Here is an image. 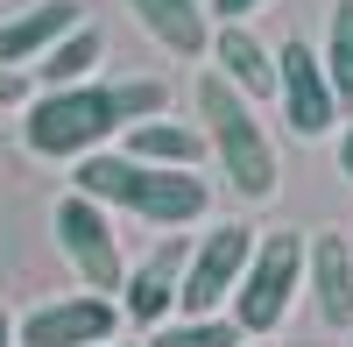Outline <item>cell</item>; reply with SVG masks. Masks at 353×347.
I'll return each instance as SVG.
<instances>
[{"instance_id":"obj_1","label":"cell","mask_w":353,"mask_h":347,"mask_svg":"<svg viewBox=\"0 0 353 347\" xmlns=\"http://www.w3.org/2000/svg\"><path fill=\"white\" fill-rule=\"evenodd\" d=\"M71 191L99 198L106 213H134L149 227H191L212 206V185L198 170H163V163H134L128 149H92L71 163Z\"/></svg>"},{"instance_id":"obj_8","label":"cell","mask_w":353,"mask_h":347,"mask_svg":"<svg viewBox=\"0 0 353 347\" xmlns=\"http://www.w3.org/2000/svg\"><path fill=\"white\" fill-rule=\"evenodd\" d=\"M121 298H99V291H71V298H50L36 305L28 319L14 326L21 347H99V340H121Z\"/></svg>"},{"instance_id":"obj_18","label":"cell","mask_w":353,"mask_h":347,"mask_svg":"<svg viewBox=\"0 0 353 347\" xmlns=\"http://www.w3.org/2000/svg\"><path fill=\"white\" fill-rule=\"evenodd\" d=\"M113 106H121V121H156V113H170V85L163 78H121L113 85Z\"/></svg>"},{"instance_id":"obj_2","label":"cell","mask_w":353,"mask_h":347,"mask_svg":"<svg viewBox=\"0 0 353 347\" xmlns=\"http://www.w3.org/2000/svg\"><path fill=\"white\" fill-rule=\"evenodd\" d=\"M198 121H205V149L219 156L226 185L241 191L248 206L276 198L283 163H276V142H269V128H261V106H254V100H241L219 71H205V78H198Z\"/></svg>"},{"instance_id":"obj_11","label":"cell","mask_w":353,"mask_h":347,"mask_svg":"<svg viewBox=\"0 0 353 347\" xmlns=\"http://www.w3.org/2000/svg\"><path fill=\"white\" fill-rule=\"evenodd\" d=\"M205 57H212V71H219L241 100H254V106H261V100H276V50H261L248 21H219Z\"/></svg>"},{"instance_id":"obj_16","label":"cell","mask_w":353,"mask_h":347,"mask_svg":"<svg viewBox=\"0 0 353 347\" xmlns=\"http://www.w3.org/2000/svg\"><path fill=\"white\" fill-rule=\"evenodd\" d=\"M248 333L233 319H170L156 333H141V347H241Z\"/></svg>"},{"instance_id":"obj_13","label":"cell","mask_w":353,"mask_h":347,"mask_svg":"<svg viewBox=\"0 0 353 347\" xmlns=\"http://www.w3.org/2000/svg\"><path fill=\"white\" fill-rule=\"evenodd\" d=\"M121 149H128L134 163H163V170H198L205 156H212V149H205V128H191V121H170V113L121 128Z\"/></svg>"},{"instance_id":"obj_19","label":"cell","mask_w":353,"mask_h":347,"mask_svg":"<svg viewBox=\"0 0 353 347\" xmlns=\"http://www.w3.org/2000/svg\"><path fill=\"white\" fill-rule=\"evenodd\" d=\"M14 106H28V71L0 64V113H14Z\"/></svg>"},{"instance_id":"obj_5","label":"cell","mask_w":353,"mask_h":347,"mask_svg":"<svg viewBox=\"0 0 353 347\" xmlns=\"http://www.w3.org/2000/svg\"><path fill=\"white\" fill-rule=\"evenodd\" d=\"M254 241H261V234H254V227H241V220L205 227V241L191 248V263H184L176 319H219V305H233V291H241V276H248Z\"/></svg>"},{"instance_id":"obj_12","label":"cell","mask_w":353,"mask_h":347,"mask_svg":"<svg viewBox=\"0 0 353 347\" xmlns=\"http://www.w3.org/2000/svg\"><path fill=\"white\" fill-rule=\"evenodd\" d=\"M128 8L170 57H205L212 50V8L205 0H128Z\"/></svg>"},{"instance_id":"obj_14","label":"cell","mask_w":353,"mask_h":347,"mask_svg":"<svg viewBox=\"0 0 353 347\" xmlns=\"http://www.w3.org/2000/svg\"><path fill=\"white\" fill-rule=\"evenodd\" d=\"M85 15H78V0H43V8H21L14 21H0V64H36V57L57 43V36H71Z\"/></svg>"},{"instance_id":"obj_4","label":"cell","mask_w":353,"mask_h":347,"mask_svg":"<svg viewBox=\"0 0 353 347\" xmlns=\"http://www.w3.org/2000/svg\"><path fill=\"white\" fill-rule=\"evenodd\" d=\"M304 263H311V234H297V227L254 241L248 276H241V291H233V326H241L248 340H269L290 319V305H297V291H304Z\"/></svg>"},{"instance_id":"obj_23","label":"cell","mask_w":353,"mask_h":347,"mask_svg":"<svg viewBox=\"0 0 353 347\" xmlns=\"http://www.w3.org/2000/svg\"><path fill=\"white\" fill-rule=\"evenodd\" d=\"M99 347H134V340H99Z\"/></svg>"},{"instance_id":"obj_22","label":"cell","mask_w":353,"mask_h":347,"mask_svg":"<svg viewBox=\"0 0 353 347\" xmlns=\"http://www.w3.org/2000/svg\"><path fill=\"white\" fill-rule=\"evenodd\" d=\"M0 347H21V340H14V319H8V305H0Z\"/></svg>"},{"instance_id":"obj_24","label":"cell","mask_w":353,"mask_h":347,"mask_svg":"<svg viewBox=\"0 0 353 347\" xmlns=\"http://www.w3.org/2000/svg\"><path fill=\"white\" fill-rule=\"evenodd\" d=\"M241 347H261V340H241Z\"/></svg>"},{"instance_id":"obj_20","label":"cell","mask_w":353,"mask_h":347,"mask_svg":"<svg viewBox=\"0 0 353 347\" xmlns=\"http://www.w3.org/2000/svg\"><path fill=\"white\" fill-rule=\"evenodd\" d=\"M339 178L353 185V106H346V121H339Z\"/></svg>"},{"instance_id":"obj_17","label":"cell","mask_w":353,"mask_h":347,"mask_svg":"<svg viewBox=\"0 0 353 347\" xmlns=\"http://www.w3.org/2000/svg\"><path fill=\"white\" fill-rule=\"evenodd\" d=\"M325 78H332L339 106H353V0L332 8V28H325Z\"/></svg>"},{"instance_id":"obj_9","label":"cell","mask_w":353,"mask_h":347,"mask_svg":"<svg viewBox=\"0 0 353 347\" xmlns=\"http://www.w3.org/2000/svg\"><path fill=\"white\" fill-rule=\"evenodd\" d=\"M184 263H191V241H176V234H170L163 248H149V255L128 270V283H121V319L141 326V333L170 326V319H176V291H184Z\"/></svg>"},{"instance_id":"obj_7","label":"cell","mask_w":353,"mask_h":347,"mask_svg":"<svg viewBox=\"0 0 353 347\" xmlns=\"http://www.w3.org/2000/svg\"><path fill=\"white\" fill-rule=\"evenodd\" d=\"M276 100H283L290 135H304V142L332 135V128L346 121V106H339L332 78H325V57H318L304 36H290V43L276 50Z\"/></svg>"},{"instance_id":"obj_15","label":"cell","mask_w":353,"mask_h":347,"mask_svg":"<svg viewBox=\"0 0 353 347\" xmlns=\"http://www.w3.org/2000/svg\"><path fill=\"white\" fill-rule=\"evenodd\" d=\"M99 57H106V36H99L92 21H78L71 36H57V43L36 57V78H43V93H50V85H85Z\"/></svg>"},{"instance_id":"obj_21","label":"cell","mask_w":353,"mask_h":347,"mask_svg":"<svg viewBox=\"0 0 353 347\" xmlns=\"http://www.w3.org/2000/svg\"><path fill=\"white\" fill-rule=\"evenodd\" d=\"M254 8H269V0H212V15H219V21H248Z\"/></svg>"},{"instance_id":"obj_10","label":"cell","mask_w":353,"mask_h":347,"mask_svg":"<svg viewBox=\"0 0 353 347\" xmlns=\"http://www.w3.org/2000/svg\"><path fill=\"white\" fill-rule=\"evenodd\" d=\"M304 291H311V305H318V326L353 333V241H346V234H311Z\"/></svg>"},{"instance_id":"obj_6","label":"cell","mask_w":353,"mask_h":347,"mask_svg":"<svg viewBox=\"0 0 353 347\" xmlns=\"http://www.w3.org/2000/svg\"><path fill=\"white\" fill-rule=\"evenodd\" d=\"M50 227H57V248H64V263L78 270V283H85V291L113 298V291L128 283L121 234H113V213L99 206V198H85V191H64V198H57V213H50Z\"/></svg>"},{"instance_id":"obj_3","label":"cell","mask_w":353,"mask_h":347,"mask_svg":"<svg viewBox=\"0 0 353 347\" xmlns=\"http://www.w3.org/2000/svg\"><path fill=\"white\" fill-rule=\"evenodd\" d=\"M121 106H113V85H50L43 100L21 106V149L28 156H50V163H78L106 149L113 135H121Z\"/></svg>"}]
</instances>
